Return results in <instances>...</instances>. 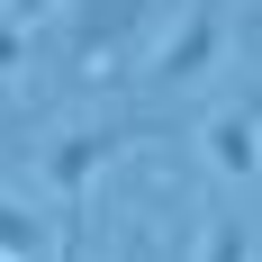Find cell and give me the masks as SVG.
Listing matches in <instances>:
<instances>
[{"label":"cell","mask_w":262,"mask_h":262,"mask_svg":"<svg viewBox=\"0 0 262 262\" xmlns=\"http://www.w3.org/2000/svg\"><path fill=\"white\" fill-rule=\"evenodd\" d=\"M63 18H73V63L91 81H118V73H136V46L154 27V0H73Z\"/></svg>","instance_id":"6da1fadb"},{"label":"cell","mask_w":262,"mask_h":262,"mask_svg":"<svg viewBox=\"0 0 262 262\" xmlns=\"http://www.w3.org/2000/svg\"><path fill=\"white\" fill-rule=\"evenodd\" d=\"M145 127H73V136H54V154H46V181L54 199H63V244H81V208H91V181H100V163L118 154V145H136Z\"/></svg>","instance_id":"7a4b0ae2"},{"label":"cell","mask_w":262,"mask_h":262,"mask_svg":"<svg viewBox=\"0 0 262 262\" xmlns=\"http://www.w3.org/2000/svg\"><path fill=\"white\" fill-rule=\"evenodd\" d=\"M217 54H226V9H217V0H190L181 27L145 54V81H163V91H199V81L217 73Z\"/></svg>","instance_id":"3957f363"},{"label":"cell","mask_w":262,"mask_h":262,"mask_svg":"<svg viewBox=\"0 0 262 262\" xmlns=\"http://www.w3.org/2000/svg\"><path fill=\"white\" fill-rule=\"evenodd\" d=\"M199 154H208V172H217V181H253V172H262V118H253V100L208 108V127H199Z\"/></svg>","instance_id":"277c9868"},{"label":"cell","mask_w":262,"mask_h":262,"mask_svg":"<svg viewBox=\"0 0 262 262\" xmlns=\"http://www.w3.org/2000/svg\"><path fill=\"white\" fill-rule=\"evenodd\" d=\"M0 262H46V226L27 199H0Z\"/></svg>","instance_id":"5b68a950"},{"label":"cell","mask_w":262,"mask_h":262,"mask_svg":"<svg viewBox=\"0 0 262 262\" xmlns=\"http://www.w3.org/2000/svg\"><path fill=\"white\" fill-rule=\"evenodd\" d=\"M199 262H253V226H244V217H208Z\"/></svg>","instance_id":"8992f818"},{"label":"cell","mask_w":262,"mask_h":262,"mask_svg":"<svg viewBox=\"0 0 262 262\" xmlns=\"http://www.w3.org/2000/svg\"><path fill=\"white\" fill-rule=\"evenodd\" d=\"M18 63H27V27L0 18V81H18Z\"/></svg>","instance_id":"52a82bcc"},{"label":"cell","mask_w":262,"mask_h":262,"mask_svg":"<svg viewBox=\"0 0 262 262\" xmlns=\"http://www.w3.org/2000/svg\"><path fill=\"white\" fill-rule=\"evenodd\" d=\"M54 9H63V0H0V18H9V27H36V18H54Z\"/></svg>","instance_id":"ba28073f"},{"label":"cell","mask_w":262,"mask_h":262,"mask_svg":"<svg viewBox=\"0 0 262 262\" xmlns=\"http://www.w3.org/2000/svg\"><path fill=\"white\" fill-rule=\"evenodd\" d=\"M253 118H262V91H253Z\"/></svg>","instance_id":"9c48e42d"}]
</instances>
